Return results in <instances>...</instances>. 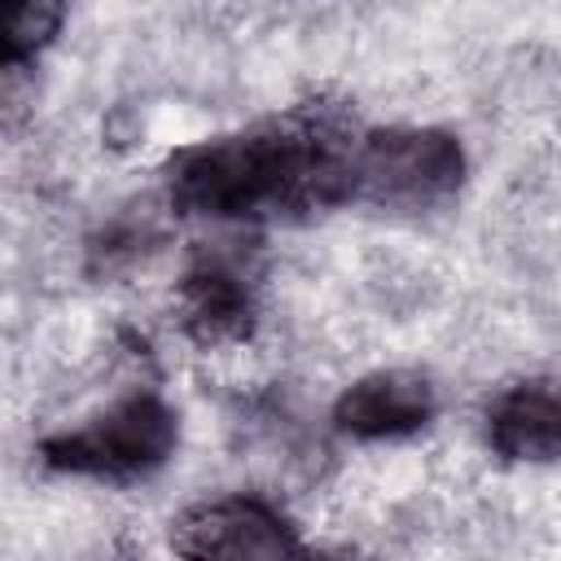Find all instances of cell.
<instances>
[{
	"instance_id": "cell-1",
	"label": "cell",
	"mask_w": 561,
	"mask_h": 561,
	"mask_svg": "<svg viewBox=\"0 0 561 561\" xmlns=\"http://www.w3.org/2000/svg\"><path fill=\"white\" fill-rule=\"evenodd\" d=\"M359 136L364 127L346 101H294L241 131L175 149L162 167L167 206L215 224L311 219L355 202Z\"/></svg>"
},
{
	"instance_id": "cell-2",
	"label": "cell",
	"mask_w": 561,
	"mask_h": 561,
	"mask_svg": "<svg viewBox=\"0 0 561 561\" xmlns=\"http://www.w3.org/2000/svg\"><path fill=\"white\" fill-rule=\"evenodd\" d=\"M180 443V416L158 390H136L88 416L75 430L48 434L39 443V460L57 473L101 478V482H136L158 473Z\"/></svg>"
},
{
	"instance_id": "cell-3",
	"label": "cell",
	"mask_w": 561,
	"mask_h": 561,
	"mask_svg": "<svg viewBox=\"0 0 561 561\" xmlns=\"http://www.w3.org/2000/svg\"><path fill=\"white\" fill-rule=\"evenodd\" d=\"M465 149L443 127H373L355 153V202L425 215L443 210L465 184Z\"/></svg>"
},
{
	"instance_id": "cell-4",
	"label": "cell",
	"mask_w": 561,
	"mask_h": 561,
	"mask_svg": "<svg viewBox=\"0 0 561 561\" xmlns=\"http://www.w3.org/2000/svg\"><path fill=\"white\" fill-rule=\"evenodd\" d=\"M228 245L232 241L197 250L175 280L180 333L202 351L241 346L259 329V272L241 250Z\"/></svg>"
},
{
	"instance_id": "cell-5",
	"label": "cell",
	"mask_w": 561,
	"mask_h": 561,
	"mask_svg": "<svg viewBox=\"0 0 561 561\" xmlns=\"http://www.w3.org/2000/svg\"><path fill=\"white\" fill-rule=\"evenodd\" d=\"M171 552L180 557H232V561H276V557H302L307 543L298 539L294 522L259 500V495H219L188 504L171 522Z\"/></svg>"
},
{
	"instance_id": "cell-6",
	"label": "cell",
	"mask_w": 561,
	"mask_h": 561,
	"mask_svg": "<svg viewBox=\"0 0 561 561\" xmlns=\"http://www.w3.org/2000/svg\"><path fill=\"white\" fill-rule=\"evenodd\" d=\"M438 412V390L416 368H377L351 381L333 403V425L359 443L421 434Z\"/></svg>"
},
{
	"instance_id": "cell-7",
	"label": "cell",
	"mask_w": 561,
	"mask_h": 561,
	"mask_svg": "<svg viewBox=\"0 0 561 561\" xmlns=\"http://www.w3.org/2000/svg\"><path fill=\"white\" fill-rule=\"evenodd\" d=\"M486 447L513 465L561 460V377L535 373L508 381L482 412Z\"/></svg>"
},
{
	"instance_id": "cell-8",
	"label": "cell",
	"mask_w": 561,
	"mask_h": 561,
	"mask_svg": "<svg viewBox=\"0 0 561 561\" xmlns=\"http://www.w3.org/2000/svg\"><path fill=\"white\" fill-rule=\"evenodd\" d=\"M0 4H4L0 66L4 70H22L26 61H35L57 39L70 0H0Z\"/></svg>"
},
{
	"instance_id": "cell-9",
	"label": "cell",
	"mask_w": 561,
	"mask_h": 561,
	"mask_svg": "<svg viewBox=\"0 0 561 561\" xmlns=\"http://www.w3.org/2000/svg\"><path fill=\"white\" fill-rule=\"evenodd\" d=\"M153 245H158V224L145 210L140 215H118L88 241V276L110 280L118 272H131L136 263H145V254Z\"/></svg>"
}]
</instances>
